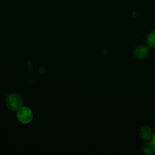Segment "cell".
<instances>
[{
    "instance_id": "obj_1",
    "label": "cell",
    "mask_w": 155,
    "mask_h": 155,
    "mask_svg": "<svg viewBox=\"0 0 155 155\" xmlns=\"http://www.w3.org/2000/svg\"><path fill=\"white\" fill-rule=\"evenodd\" d=\"M6 106L10 110L17 111L23 105V99L22 96L15 92L8 94L5 98Z\"/></svg>"
},
{
    "instance_id": "obj_2",
    "label": "cell",
    "mask_w": 155,
    "mask_h": 155,
    "mask_svg": "<svg viewBox=\"0 0 155 155\" xmlns=\"http://www.w3.org/2000/svg\"><path fill=\"white\" fill-rule=\"evenodd\" d=\"M17 118L18 120L22 124H28L30 122L33 117L32 110L27 107H22L17 111Z\"/></svg>"
},
{
    "instance_id": "obj_3",
    "label": "cell",
    "mask_w": 155,
    "mask_h": 155,
    "mask_svg": "<svg viewBox=\"0 0 155 155\" xmlns=\"http://www.w3.org/2000/svg\"><path fill=\"white\" fill-rule=\"evenodd\" d=\"M149 47L144 44L137 45L134 50L133 53L136 58L139 60L144 59L149 54Z\"/></svg>"
},
{
    "instance_id": "obj_4",
    "label": "cell",
    "mask_w": 155,
    "mask_h": 155,
    "mask_svg": "<svg viewBox=\"0 0 155 155\" xmlns=\"http://www.w3.org/2000/svg\"><path fill=\"white\" fill-rule=\"evenodd\" d=\"M139 135H140V137L143 141L148 142L151 139H152L154 134H153V130L148 125H145V126H143L140 129Z\"/></svg>"
},
{
    "instance_id": "obj_5",
    "label": "cell",
    "mask_w": 155,
    "mask_h": 155,
    "mask_svg": "<svg viewBox=\"0 0 155 155\" xmlns=\"http://www.w3.org/2000/svg\"><path fill=\"white\" fill-rule=\"evenodd\" d=\"M142 152L144 154H152L155 153V145L153 142H147L142 147Z\"/></svg>"
},
{
    "instance_id": "obj_6",
    "label": "cell",
    "mask_w": 155,
    "mask_h": 155,
    "mask_svg": "<svg viewBox=\"0 0 155 155\" xmlns=\"http://www.w3.org/2000/svg\"><path fill=\"white\" fill-rule=\"evenodd\" d=\"M147 45L152 48H155V31L150 33L147 37Z\"/></svg>"
},
{
    "instance_id": "obj_7",
    "label": "cell",
    "mask_w": 155,
    "mask_h": 155,
    "mask_svg": "<svg viewBox=\"0 0 155 155\" xmlns=\"http://www.w3.org/2000/svg\"><path fill=\"white\" fill-rule=\"evenodd\" d=\"M152 140H153V143H154V145H155V134L153 135V137L152 138Z\"/></svg>"
}]
</instances>
